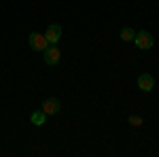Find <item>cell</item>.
<instances>
[{
	"label": "cell",
	"instance_id": "1",
	"mask_svg": "<svg viewBox=\"0 0 159 157\" xmlns=\"http://www.w3.org/2000/svg\"><path fill=\"white\" fill-rule=\"evenodd\" d=\"M28 43H30L32 51H45V49L49 47V40L45 38V34H38V32H32L30 38H28Z\"/></svg>",
	"mask_w": 159,
	"mask_h": 157
},
{
	"label": "cell",
	"instance_id": "2",
	"mask_svg": "<svg viewBox=\"0 0 159 157\" xmlns=\"http://www.w3.org/2000/svg\"><path fill=\"white\" fill-rule=\"evenodd\" d=\"M134 43H136V47H138V49L147 51V49L153 47V43H155V40H153V36L148 34L147 30H142V32H138V34L134 36Z\"/></svg>",
	"mask_w": 159,
	"mask_h": 157
},
{
	"label": "cell",
	"instance_id": "3",
	"mask_svg": "<svg viewBox=\"0 0 159 157\" xmlns=\"http://www.w3.org/2000/svg\"><path fill=\"white\" fill-rule=\"evenodd\" d=\"M45 38L49 40V45H55L61 38V25L60 24H49L47 32H45Z\"/></svg>",
	"mask_w": 159,
	"mask_h": 157
},
{
	"label": "cell",
	"instance_id": "4",
	"mask_svg": "<svg viewBox=\"0 0 159 157\" xmlns=\"http://www.w3.org/2000/svg\"><path fill=\"white\" fill-rule=\"evenodd\" d=\"M45 53V62L49 64V66H55L57 62H60V58H61V53H60V49L55 47V45H49V47L43 51Z\"/></svg>",
	"mask_w": 159,
	"mask_h": 157
},
{
	"label": "cell",
	"instance_id": "5",
	"mask_svg": "<svg viewBox=\"0 0 159 157\" xmlns=\"http://www.w3.org/2000/svg\"><path fill=\"white\" fill-rule=\"evenodd\" d=\"M61 109L60 100L57 98H47L45 102H43V110H45V115H57Z\"/></svg>",
	"mask_w": 159,
	"mask_h": 157
},
{
	"label": "cell",
	"instance_id": "6",
	"mask_svg": "<svg viewBox=\"0 0 159 157\" xmlns=\"http://www.w3.org/2000/svg\"><path fill=\"white\" fill-rule=\"evenodd\" d=\"M153 85H155L153 74H140V76H138V87H140L142 91H153Z\"/></svg>",
	"mask_w": 159,
	"mask_h": 157
},
{
	"label": "cell",
	"instance_id": "7",
	"mask_svg": "<svg viewBox=\"0 0 159 157\" xmlns=\"http://www.w3.org/2000/svg\"><path fill=\"white\" fill-rule=\"evenodd\" d=\"M30 121H32L34 125H43V123L47 121V115H45V110H34V113L30 115Z\"/></svg>",
	"mask_w": 159,
	"mask_h": 157
},
{
	"label": "cell",
	"instance_id": "8",
	"mask_svg": "<svg viewBox=\"0 0 159 157\" xmlns=\"http://www.w3.org/2000/svg\"><path fill=\"white\" fill-rule=\"evenodd\" d=\"M136 36V32L129 28V25H125V28H121V40H127V43H132Z\"/></svg>",
	"mask_w": 159,
	"mask_h": 157
},
{
	"label": "cell",
	"instance_id": "9",
	"mask_svg": "<svg viewBox=\"0 0 159 157\" xmlns=\"http://www.w3.org/2000/svg\"><path fill=\"white\" fill-rule=\"evenodd\" d=\"M129 123H132V125H142V117H138V115H132V117H129Z\"/></svg>",
	"mask_w": 159,
	"mask_h": 157
}]
</instances>
